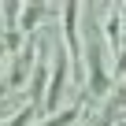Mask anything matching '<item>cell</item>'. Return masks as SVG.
Segmentation results:
<instances>
[{
    "mask_svg": "<svg viewBox=\"0 0 126 126\" xmlns=\"http://www.w3.org/2000/svg\"><path fill=\"white\" fill-rule=\"evenodd\" d=\"M22 122H26V115H19V119H15V122H11V126H22Z\"/></svg>",
    "mask_w": 126,
    "mask_h": 126,
    "instance_id": "1",
    "label": "cell"
}]
</instances>
